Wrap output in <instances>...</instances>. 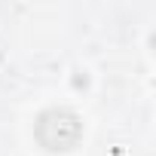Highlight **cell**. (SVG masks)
Segmentation results:
<instances>
[{
    "instance_id": "cell-1",
    "label": "cell",
    "mask_w": 156,
    "mask_h": 156,
    "mask_svg": "<svg viewBox=\"0 0 156 156\" xmlns=\"http://www.w3.org/2000/svg\"><path fill=\"white\" fill-rule=\"evenodd\" d=\"M34 135L40 141V147L52 150V153H61V150H73L83 138V122L73 110H64V107H55V110H46L37 116V126H34Z\"/></svg>"
}]
</instances>
